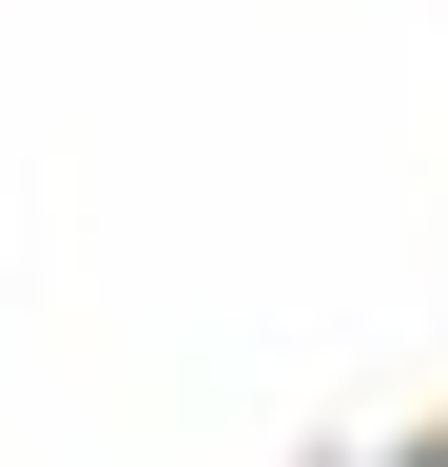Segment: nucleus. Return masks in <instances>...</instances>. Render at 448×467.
I'll return each instance as SVG.
<instances>
[{"mask_svg":"<svg viewBox=\"0 0 448 467\" xmlns=\"http://www.w3.org/2000/svg\"><path fill=\"white\" fill-rule=\"evenodd\" d=\"M410 467H448V448H410Z\"/></svg>","mask_w":448,"mask_h":467,"instance_id":"obj_1","label":"nucleus"}]
</instances>
